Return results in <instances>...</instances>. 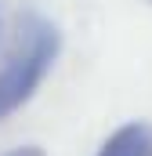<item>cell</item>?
Segmentation results:
<instances>
[{
    "instance_id": "obj_1",
    "label": "cell",
    "mask_w": 152,
    "mask_h": 156,
    "mask_svg": "<svg viewBox=\"0 0 152 156\" xmlns=\"http://www.w3.org/2000/svg\"><path fill=\"white\" fill-rule=\"evenodd\" d=\"M58 55H62V29L43 15H33V11L22 15L15 44L0 66V120L18 113L40 91Z\"/></svg>"
},
{
    "instance_id": "obj_2",
    "label": "cell",
    "mask_w": 152,
    "mask_h": 156,
    "mask_svg": "<svg viewBox=\"0 0 152 156\" xmlns=\"http://www.w3.org/2000/svg\"><path fill=\"white\" fill-rule=\"evenodd\" d=\"M94 156H152V127L149 123H123L98 145Z\"/></svg>"
},
{
    "instance_id": "obj_3",
    "label": "cell",
    "mask_w": 152,
    "mask_h": 156,
    "mask_svg": "<svg viewBox=\"0 0 152 156\" xmlns=\"http://www.w3.org/2000/svg\"><path fill=\"white\" fill-rule=\"evenodd\" d=\"M0 156H47L40 145H15V149H7V153H0Z\"/></svg>"
}]
</instances>
